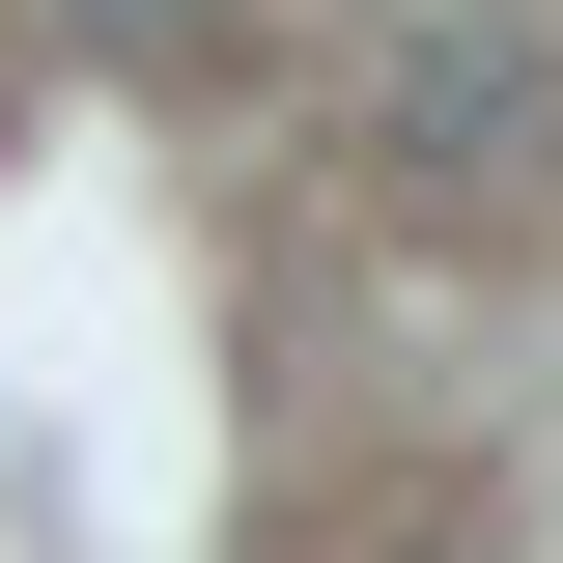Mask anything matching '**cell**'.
Returning a JSON list of instances; mask_svg holds the SVG:
<instances>
[{
	"mask_svg": "<svg viewBox=\"0 0 563 563\" xmlns=\"http://www.w3.org/2000/svg\"><path fill=\"white\" fill-rule=\"evenodd\" d=\"M366 169H395V198H536L563 169V57L536 29H422L395 113H366Z\"/></svg>",
	"mask_w": 563,
	"mask_h": 563,
	"instance_id": "6da1fadb",
	"label": "cell"
},
{
	"mask_svg": "<svg viewBox=\"0 0 563 563\" xmlns=\"http://www.w3.org/2000/svg\"><path fill=\"white\" fill-rule=\"evenodd\" d=\"M282 563H507V536H479V507H451V479H339V507H310V536H282Z\"/></svg>",
	"mask_w": 563,
	"mask_h": 563,
	"instance_id": "7a4b0ae2",
	"label": "cell"
},
{
	"mask_svg": "<svg viewBox=\"0 0 563 563\" xmlns=\"http://www.w3.org/2000/svg\"><path fill=\"white\" fill-rule=\"evenodd\" d=\"M85 57H225V29H254V0H57Z\"/></svg>",
	"mask_w": 563,
	"mask_h": 563,
	"instance_id": "3957f363",
	"label": "cell"
}]
</instances>
